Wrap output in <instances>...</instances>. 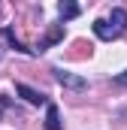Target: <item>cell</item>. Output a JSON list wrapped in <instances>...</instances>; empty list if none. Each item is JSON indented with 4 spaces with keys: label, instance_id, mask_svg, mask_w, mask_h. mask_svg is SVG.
<instances>
[{
    "label": "cell",
    "instance_id": "6da1fadb",
    "mask_svg": "<svg viewBox=\"0 0 127 130\" xmlns=\"http://www.w3.org/2000/svg\"><path fill=\"white\" fill-rule=\"evenodd\" d=\"M91 27H94V36L103 39V42H112V39L124 36V30H127V9L115 6L109 12V18H97Z\"/></svg>",
    "mask_w": 127,
    "mask_h": 130
},
{
    "label": "cell",
    "instance_id": "7a4b0ae2",
    "mask_svg": "<svg viewBox=\"0 0 127 130\" xmlns=\"http://www.w3.org/2000/svg\"><path fill=\"white\" fill-rule=\"evenodd\" d=\"M52 73H55V82L64 85V88H70V91H85V88H88V79H82V76H76V73H70V70L55 67Z\"/></svg>",
    "mask_w": 127,
    "mask_h": 130
},
{
    "label": "cell",
    "instance_id": "3957f363",
    "mask_svg": "<svg viewBox=\"0 0 127 130\" xmlns=\"http://www.w3.org/2000/svg\"><path fill=\"white\" fill-rule=\"evenodd\" d=\"M15 94H21V97L27 100L30 106H49V97L42 94V91H36V88H30V85H15Z\"/></svg>",
    "mask_w": 127,
    "mask_h": 130
},
{
    "label": "cell",
    "instance_id": "277c9868",
    "mask_svg": "<svg viewBox=\"0 0 127 130\" xmlns=\"http://www.w3.org/2000/svg\"><path fill=\"white\" fill-rule=\"evenodd\" d=\"M79 12H82V6H79V3H70V0H64L61 6H58V18H61V24L73 21V18H76Z\"/></svg>",
    "mask_w": 127,
    "mask_h": 130
},
{
    "label": "cell",
    "instance_id": "5b68a950",
    "mask_svg": "<svg viewBox=\"0 0 127 130\" xmlns=\"http://www.w3.org/2000/svg\"><path fill=\"white\" fill-rule=\"evenodd\" d=\"M45 130H64L61 112H58V106H55V103H49V106H45Z\"/></svg>",
    "mask_w": 127,
    "mask_h": 130
},
{
    "label": "cell",
    "instance_id": "8992f818",
    "mask_svg": "<svg viewBox=\"0 0 127 130\" xmlns=\"http://www.w3.org/2000/svg\"><path fill=\"white\" fill-rule=\"evenodd\" d=\"M3 36H6V42H9V45H12L15 52H21V55H27V58H33V55H36V48H27V45H24L21 39H15V33L9 30V27H3Z\"/></svg>",
    "mask_w": 127,
    "mask_h": 130
},
{
    "label": "cell",
    "instance_id": "52a82bcc",
    "mask_svg": "<svg viewBox=\"0 0 127 130\" xmlns=\"http://www.w3.org/2000/svg\"><path fill=\"white\" fill-rule=\"evenodd\" d=\"M61 39H64V24H58V27H52V30H49V36H45V39H42V42L36 45V55H39V52H45L49 45L61 42Z\"/></svg>",
    "mask_w": 127,
    "mask_h": 130
},
{
    "label": "cell",
    "instance_id": "ba28073f",
    "mask_svg": "<svg viewBox=\"0 0 127 130\" xmlns=\"http://www.w3.org/2000/svg\"><path fill=\"white\" fill-rule=\"evenodd\" d=\"M115 85H121V88H127V70H124V73H118V76H115Z\"/></svg>",
    "mask_w": 127,
    "mask_h": 130
},
{
    "label": "cell",
    "instance_id": "9c48e42d",
    "mask_svg": "<svg viewBox=\"0 0 127 130\" xmlns=\"http://www.w3.org/2000/svg\"><path fill=\"white\" fill-rule=\"evenodd\" d=\"M0 58H3V48H0Z\"/></svg>",
    "mask_w": 127,
    "mask_h": 130
}]
</instances>
